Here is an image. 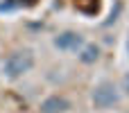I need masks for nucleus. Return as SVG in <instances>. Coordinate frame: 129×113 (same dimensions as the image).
<instances>
[{
    "label": "nucleus",
    "mask_w": 129,
    "mask_h": 113,
    "mask_svg": "<svg viewBox=\"0 0 129 113\" xmlns=\"http://www.w3.org/2000/svg\"><path fill=\"white\" fill-rule=\"evenodd\" d=\"M34 61H36V59H34V52H32L29 48H18V50L9 52L7 59L2 61V75H5L7 79L16 82V79L25 77V75L34 68Z\"/></svg>",
    "instance_id": "obj_1"
},
{
    "label": "nucleus",
    "mask_w": 129,
    "mask_h": 113,
    "mask_svg": "<svg viewBox=\"0 0 129 113\" xmlns=\"http://www.w3.org/2000/svg\"><path fill=\"white\" fill-rule=\"evenodd\" d=\"M91 102L95 109H111L120 102V88L113 82H100L91 93Z\"/></svg>",
    "instance_id": "obj_2"
},
{
    "label": "nucleus",
    "mask_w": 129,
    "mask_h": 113,
    "mask_svg": "<svg viewBox=\"0 0 129 113\" xmlns=\"http://www.w3.org/2000/svg\"><path fill=\"white\" fill-rule=\"evenodd\" d=\"M84 43H86L84 36H82L79 32H75V29H63V32H59V34L52 39V45H54L59 52H79Z\"/></svg>",
    "instance_id": "obj_3"
},
{
    "label": "nucleus",
    "mask_w": 129,
    "mask_h": 113,
    "mask_svg": "<svg viewBox=\"0 0 129 113\" xmlns=\"http://www.w3.org/2000/svg\"><path fill=\"white\" fill-rule=\"evenodd\" d=\"M70 100H66L63 95H48L41 104H39V113H66L70 111Z\"/></svg>",
    "instance_id": "obj_4"
},
{
    "label": "nucleus",
    "mask_w": 129,
    "mask_h": 113,
    "mask_svg": "<svg viewBox=\"0 0 129 113\" xmlns=\"http://www.w3.org/2000/svg\"><path fill=\"white\" fill-rule=\"evenodd\" d=\"M100 54H102V48H100L98 43H84L82 50L77 52L79 63H84V66H93V63H98V61H100Z\"/></svg>",
    "instance_id": "obj_5"
},
{
    "label": "nucleus",
    "mask_w": 129,
    "mask_h": 113,
    "mask_svg": "<svg viewBox=\"0 0 129 113\" xmlns=\"http://www.w3.org/2000/svg\"><path fill=\"white\" fill-rule=\"evenodd\" d=\"M75 7L84 16H98L102 5H100V0H75Z\"/></svg>",
    "instance_id": "obj_6"
},
{
    "label": "nucleus",
    "mask_w": 129,
    "mask_h": 113,
    "mask_svg": "<svg viewBox=\"0 0 129 113\" xmlns=\"http://www.w3.org/2000/svg\"><path fill=\"white\" fill-rule=\"evenodd\" d=\"M18 2V7L20 5H25V7H32V5H36V0H16Z\"/></svg>",
    "instance_id": "obj_7"
},
{
    "label": "nucleus",
    "mask_w": 129,
    "mask_h": 113,
    "mask_svg": "<svg viewBox=\"0 0 129 113\" xmlns=\"http://www.w3.org/2000/svg\"><path fill=\"white\" fill-rule=\"evenodd\" d=\"M122 91H125V93H129V72L125 75V79H122Z\"/></svg>",
    "instance_id": "obj_8"
}]
</instances>
